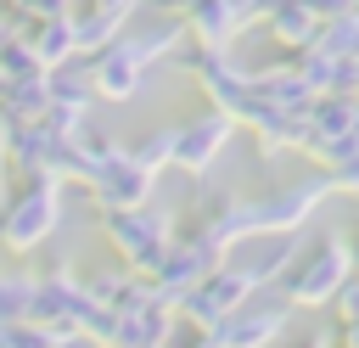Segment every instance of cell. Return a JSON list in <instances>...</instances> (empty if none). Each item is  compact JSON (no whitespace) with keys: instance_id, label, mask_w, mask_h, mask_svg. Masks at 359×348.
Segmentation results:
<instances>
[{"instance_id":"e0dca14e","label":"cell","mask_w":359,"mask_h":348,"mask_svg":"<svg viewBox=\"0 0 359 348\" xmlns=\"http://www.w3.org/2000/svg\"><path fill=\"white\" fill-rule=\"evenodd\" d=\"M309 348H325V342H309Z\"/></svg>"},{"instance_id":"ac0fdd59","label":"cell","mask_w":359,"mask_h":348,"mask_svg":"<svg viewBox=\"0 0 359 348\" xmlns=\"http://www.w3.org/2000/svg\"><path fill=\"white\" fill-rule=\"evenodd\" d=\"M0 202H6V185H0Z\"/></svg>"},{"instance_id":"6da1fadb","label":"cell","mask_w":359,"mask_h":348,"mask_svg":"<svg viewBox=\"0 0 359 348\" xmlns=\"http://www.w3.org/2000/svg\"><path fill=\"white\" fill-rule=\"evenodd\" d=\"M50 225H56V180H34L17 202L0 208V241H6L11 253L39 247Z\"/></svg>"},{"instance_id":"52a82bcc","label":"cell","mask_w":359,"mask_h":348,"mask_svg":"<svg viewBox=\"0 0 359 348\" xmlns=\"http://www.w3.org/2000/svg\"><path fill=\"white\" fill-rule=\"evenodd\" d=\"M67 28H73V56H95V51H107L123 34V17L95 11V6H73L67 11Z\"/></svg>"},{"instance_id":"5bb4252c","label":"cell","mask_w":359,"mask_h":348,"mask_svg":"<svg viewBox=\"0 0 359 348\" xmlns=\"http://www.w3.org/2000/svg\"><path fill=\"white\" fill-rule=\"evenodd\" d=\"M230 6H236V17L252 28V22H264V6H269V0H230Z\"/></svg>"},{"instance_id":"7a4b0ae2","label":"cell","mask_w":359,"mask_h":348,"mask_svg":"<svg viewBox=\"0 0 359 348\" xmlns=\"http://www.w3.org/2000/svg\"><path fill=\"white\" fill-rule=\"evenodd\" d=\"M230 129H236V118L230 112H202V118H191L185 129H174V163L180 168H191V174H208L213 168V157L224 152V140H230Z\"/></svg>"},{"instance_id":"3957f363","label":"cell","mask_w":359,"mask_h":348,"mask_svg":"<svg viewBox=\"0 0 359 348\" xmlns=\"http://www.w3.org/2000/svg\"><path fill=\"white\" fill-rule=\"evenodd\" d=\"M348 247L342 241H325V247H314V258H303V269L292 275V303H325V297H337V286L348 281Z\"/></svg>"},{"instance_id":"7c38bea8","label":"cell","mask_w":359,"mask_h":348,"mask_svg":"<svg viewBox=\"0 0 359 348\" xmlns=\"http://www.w3.org/2000/svg\"><path fill=\"white\" fill-rule=\"evenodd\" d=\"M6 6H11L17 17H28V22H34V17H67L79 0H6Z\"/></svg>"},{"instance_id":"9a60e30c","label":"cell","mask_w":359,"mask_h":348,"mask_svg":"<svg viewBox=\"0 0 359 348\" xmlns=\"http://www.w3.org/2000/svg\"><path fill=\"white\" fill-rule=\"evenodd\" d=\"M90 6H95V11H112V17H129L140 0H90Z\"/></svg>"},{"instance_id":"8fae6325","label":"cell","mask_w":359,"mask_h":348,"mask_svg":"<svg viewBox=\"0 0 359 348\" xmlns=\"http://www.w3.org/2000/svg\"><path fill=\"white\" fill-rule=\"evenodd\" d=\"M168 157H174V129H157V135H146L140 146H129V163L146 168V174H157Z\"/></svg>"},{"instance_id":"277c9868","label":"cell","mask_w":359,"mask_h":348,"mask_svg":"<svg viewBox=\"0 0 359 348\" xmlns=\"http://www.w3.org/2000/svg\"><path fill=\"white\" fill-rule=\"evenodd\" d=\"M180 22H185V39L202 45V51H230V39L247 28V22L236 17L230 0H191Z\"/></svg>"},{"instance_id":"8992f818","label":"cell","mask_w":359,"mask_h":348,"mask_svg":"<svg viewBox=\"0 0 359 348\" xmlns=\"http://www.w3.org/2000/svg\"><path fill=\"white\" fill-rule=\"evenodd\" d=\"M22 39H28V51L39 56L45 73L79 62V56H73V28H67V17H34V22H22Z\"/></svg>"},{"instance_id":"ba28073f","label":"cell","mask_w":359,"mask_h":348,"mask_svg":"<svg viewBox=\"0 0 359 348\" xmlns=\"http://www.w3.org/2000/svg\"><path fill=\"white\" fill-rule=\"evenodd\" d=\"M45 67H39V56L28 51V39L22 34H11L6 45H0V84H17V79H39Z\"/></svg>"},{"instance_id":"2e32d148","label":"cell","mask_w":359,"mask_h":348,"mask_svg":"<svg viewBox=\"0 0 359 348\" xmlns=\"http://www.w3.org/2000/svg\"><path fill=\"white\" fill-rule=\"evenodd\" d=\"M163 6H168V11H185V6H191V0H163Z\"/></svg>"},{"instance_id":"30bf717a","label":"cell","mask_w":359,"mask_h":348,"mask_svg":"<svg viewBox=\"0 0 359 348\" xmlns=\"http://www.w3.org/2000/svg\"><path fill=\"white\" fill-rule=\"evenodd\" d=\"M28 303H34V281L28 275H0V326L28 320Z\"/></svg>"},{"instance_id":"4fadbf2b","label":"cell","mask_w":359,"mask_h":348,"mask_svg":"<svg viewBox=\"0 0 359 348\" xmlns=\"http://www.w3.org/2000/svg\"><path fill=\"white\" fill-rule=\"evenodd\" d=\"M303 6H309V11L320 17V22H331V17H342V11H353L359 0H303Z\"/></svg>"},{"instance_id":"5b68a950","label":"cell","mask_w":359,"mask_h":348,"mask_svg":"<svg viewBox=\"0 0 359 348\" xmlns=\"http://www.w3.org/2000/svg\"><path fill=\"white\" fill-rule=\"evenodd\" d=\"M264 22H269V34H275L286 51H309V45L320 39V28H325L303 0H269V6H264Z\"/></svg>"},{"instance_id":"9c48e42d","label":"cell","mask_w":359,"mask_h":348,"mask_svg":"<svg viewBox=\"0 0 359 348\" xmlns=\"http://www.w3.org/2000/svg\"><path fill=\"white\" fill-rule=\"evenodd\" d=\"M320 51H331V56H359V6L353 11H342V17H331L325 28H320V39H314Z\"/></svg>"}]
</instances>
